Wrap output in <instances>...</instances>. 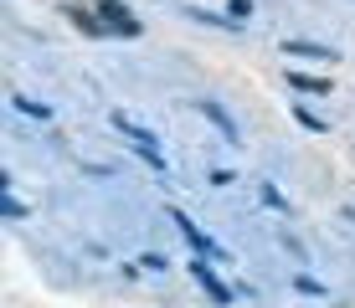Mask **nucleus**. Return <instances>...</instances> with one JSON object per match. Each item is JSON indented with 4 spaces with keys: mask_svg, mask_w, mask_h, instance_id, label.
Masks as SVG:
<instances>
[{
    "mask_svg": "<svg viewBox=\"0 0 355 308\" xmlns=\"http://www.w3.org/2000/svg\"><path fill=\"white\" fill-rule=\"evenodd\" d=\"M98 16L108 21V31H124V36H139V21H134L129 10L119 6V0H98Z\"/></svg>",
    "mask_w": 355,
    "mask_h": 308,
    "instance_id": "f257e3e1",
    "label": "nucleus"
},
{
    "mask_svg": "<svg viewBox=\"0 0 355 308\" xmlns=\"http://www.w3.org/2000/svg\"><path fill=\"white\" fill-rule=\"evenodd\" d=\"M201 108H206V118L222 129V139H227V144H237V123L227 118V108H222V103H201Z\"/></svg>",
    "mask_w": 355,
    "mask_h": 308,
    "instance_id": "f03ea898",
    "label": "nucleus"
},
{
    "mask_svg": "<svg viewBox=\"0 0 355 308\" xmlns=\"http://www.w3.org/2000/svg\"><path fill=\"white\" fill-rule=\"evenodd\" d=\"M175 226H180V231H186V242L196 246V252H216V246H211V237H201V231H196V226H191V221H186V216H180V211H175Z\"/></svg>",
    "mask_w": 355,
    "mask_h": 308,
    "instance_id": "7ed1b4c3",
    "label": "nucleus"
},
{
    "mask_svg": "<svg viewBox=\"0 0 355 308\" xmlns=\"http://www.w3.org/2000/svg\"><path fill=\"white\" fill-rule=\"evenodd\" d=\"M196 282H201V288H206V293H211V298H216V303H227V298H232V293H227V288H222V282H216L211 273H206V267H201V262H196Z\"/></svg>",
    "mask_w": 355,
    "mask_h": 308,
    "instance_id": "20e7f679",
    "label": "nucleus"
},
{
    "mask_svg": "<svg viewBox=\"0 0 355 308\" xmlns=\"http://www.w3.org/2000/svg\"><path fill=\"white\" fill-rule=\"evenodd\" d=\"M288 82H293L299 93H329V82H324V78H304V72H288Z\"/></svg>",
    "mask_w": 355,
    "mask_h": 308,
    "instance_id": "39448f33",
    "label": "nucleus"
},
{
    "mask_svg": "<svg viewBox=\"0 0 355 308\" xmlns=\"http://www.w3.org/2000/svg\"><path fill=\"white\" fill-rule=\"evenodd\" d=\"M288 46V52H304V57H324L329 62V52H324V46H314V42H284Z\"/></svg>",
    "mask_w": 355,
    "mask_h": 308,
    "instance_id": "423d86ee",
    "label": "nucleus"
},
{
    "mask_svg": "<svg viewBox=\"0 0 355 308\" xmlns=\"http://www.w3.org/2000/svg\"><path fill=\"white\" fill-rule=\"evenodd\" d=\"M16 108H21V114H31V118H46V108L31 103V98H16Z\"/></svg>",
    "mask_w": 355,
    "mask_h": 308,
    "instance_id": "0eeeda50",
    "label": "nucleus"
},
{
    "mask_svg": "<svg viewBox=\"0 0 355 308\" xmlns=\"http://www.w3.org/2000/svg\"><path fill=\"white\" fill-rule=\"evenodd\" d=\"M232 16H252V0H232Z\"/></svg>",
    "mask_w": 355,
    "mask_h": 308,
    "instance_id": "6e6552de",
    "label": "nucleus"
}]
</instances>
